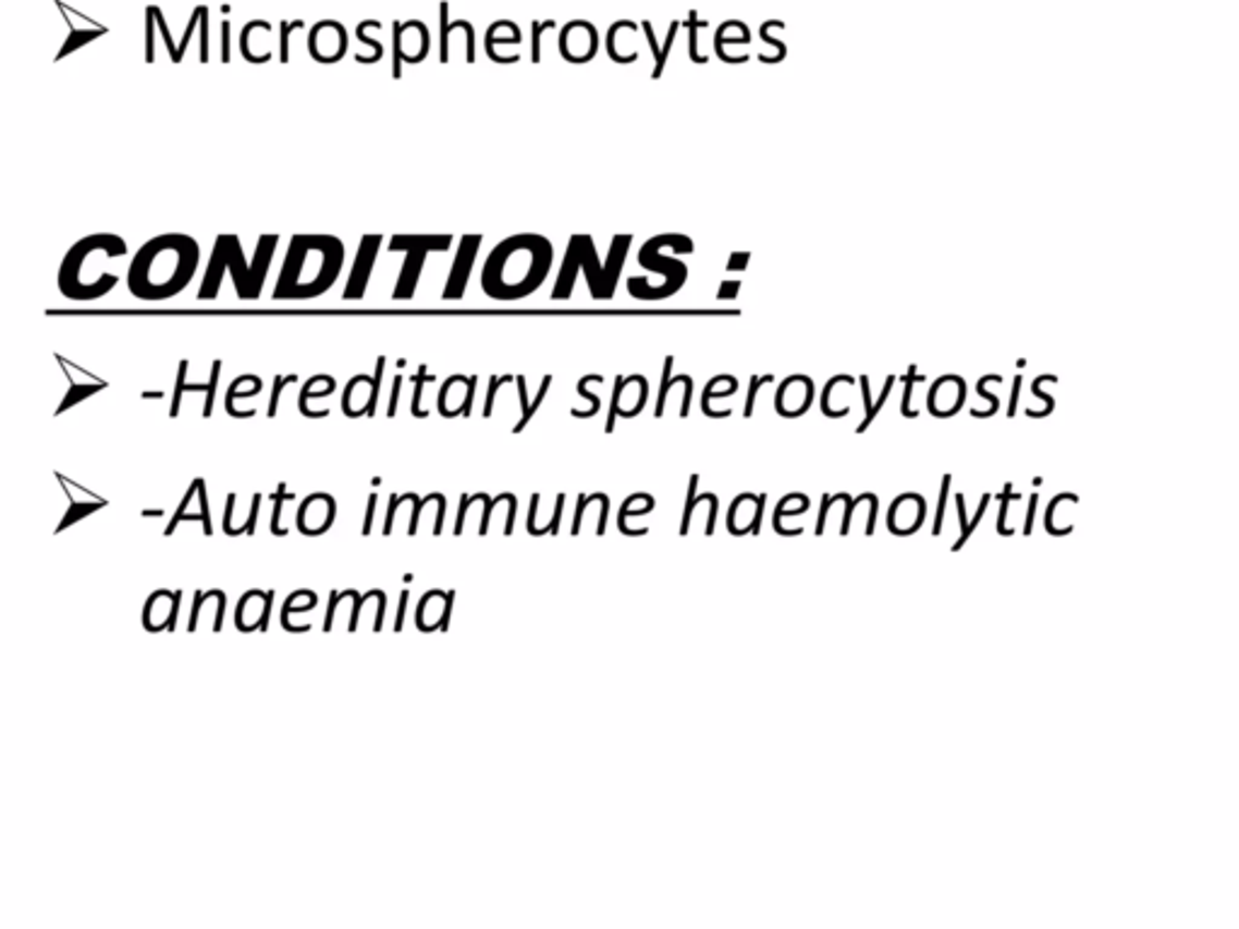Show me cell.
I'll return each instance as SVG.
<instances>
[{"instance_id": "cell-1", "label": "cell", "mask_w": 1239, "mask_h": 929, "mask_svg": "<svg viewBox=\"0 0 1239 929\" xmlns=\"http://www.w3.org/2000/svg\"><path fill=\"white\" fill-rule=\"evenodd\" d=\"M199 267V245L189 235L170 233L148 240L128 269L136 298L165 301L189 286Z\"/></svg>"}, {"instance_id": "cell-2", "label": "cell", "mask_w": 1239, "mask_h": 929, "mask_svg": "<svg viewBox=\"0 0 1239 929\" xmlns=\"http://www.w3.org/2000/svg\"><path fill=\"white\" fill-rule=\"evenodd\" d=\"M554 249L542 235H516L496 245L482 271L489 298L518 301L530 296L548 279Z\"/></svg>"}, {"instance_id": "cell-3", "label": "cell", "mask_w": 1239, "mask_h": 929, "mask_svg": "<svg viewBox=\"0 0 1239 929\" xmlns=\"http://www.w3.org/2000/svg\"><path fill=\"white\" fill-rule=\"evenodd\" d=\"M344 265V245L332 235H296L291 240L277 298H318L332 289Z\"/></svg>"}, {"instance_id": "cell-4", "label": "cell", "mask_w": 1239, "mask_h": 929, "mask_svg": "<svg viewBox=\"0 0 1239 929\" xmlns=\"http://www.w3.org/2000/svg\"><path fill=\"white\" fill-rule=\"evenodd\" d=\"M126 255V243L116 235H90L71 247L59 271V289L66 298L93 301L110 293L116 283L112 261Z\"/></svg>"}, {"instance_id": "cell-5", "label": "cell", "mask_w": 1239, "mask_h": 929, "mask_svg": "<svg viewBox=\"0 0 1239 929\" xmlns=\"http://www.w3.org/2000/svg\"><path fill=\"white\" fill-rule=\"evenodd\" d=\"M633 245V235H615L611 255H608L605 265L598 261L596 243L591 235H574L567 245V255L562 261L560 279L554 283L552 301H567L576 286V274L584 271L586 281H589L591 296L596 301H611L615 296L620 271L625 267V259Z\"/></svg>"}, {"instance_id": "cell-6", "label": "cell", "mask_w": 1239, "mask_h": 929, "mask_svg": "<svg viewBox=\"0 0 1239 929\" xmlns=\"http://www.w3.org/2000/svg\"><path fill=\"white\" fill-rule=\"evenodd\" d=\"M451 245H453L451 235H395L390 240V253H397V249H405L407 253L405 265H402V274L395 283L393 298L409 301L415 296L424 261H427L429 253H433V249H441L443 253V249H449Z\"/></svg>"}, {"instance_id": "cell-7", "label": "cell", "mask_w": 1239, "mask_h": 929, "mask_svg": "<svg viewBox=\"0 0 1239 929\" xmlns=\"http://www.w3.org/2000/svg\"><path fill=\"white\" fill-rule=\"evenodd\" d=\"M661 243H664V237L649 240V243H647L642 249H639V265H642V267L649 269V271H657V274H664L668 281L664 283V286H659V289H649L642 277L629 279V281H627V291L633 293V296L639 298V301H661V298H668V296H673V293H676V291L683 286V281H686V274H688L686 267H683L680 261H676V259L661 257V253H659Z\"/></svg>"}, {"instance_id": "cell-8", "label": "cell", "mask_w": 1239, "mask_h": 929, "mask_svg": "<svg viewBox=\"0 0 1239 929\" xmlns=\"http://www.w3.org/2000/svg\"><path fill=\"white\" fill-rule=\"evenodd\" d=\"M429 53V29L424 22H393V78H402V63H421Z\"/></svg>"}, {"instance_id": "cell-9", "label": "cell", "mask_w": 1239, "mask_h": 929, "mask_svg": "<svg viewBox=\"0 0 1239 929\" xmlns=\"http://www.w3.org/2000/svg\"><path fill=\"white\" fill-rule=\"evenodd\" d=\"M560 51L564 61L586 63L598 53V29L586 20H574L560 35Z\"/></svg>"}, {"instance_id": "cell-10", "label": "cell", "mask_w": 1239, "mask_h": 929, "mask_svg": "<svg viewBox=\"0 0 1239 929\" xmlns=\"http://www.w3.org/2000/svg\"><path fill=\"white\" fill-rule=\"evenodd\" d=\"M346 49H349V39L340 22L322 20L310 29V53L318 63H336Z\"/></svg>"}, {"instance_id": "cell-11", "label": "cell", "mask_w": 1239, "mask_h": 929, "mask_svg": "<svg viewBox=\"0 0 1239 929\" xmlns=\"http://www.w3.org/2000/svg\"><path fill=\"white\" fill-rule=\"evenodd\" d=\"M480 245H482V235H465L461 240L458 253H455V259H453L449 281H445L443 301H461L465 296L467 281H470V271L475 267L477 249H480Z\"/></svg>"}, {"instance_id": "cell-12", "label": "cell", "mask_w": 1239, "mask_h": 929, "mask_svg": "<svg viewBox=\"0 0 1239 929\" xmlns=\"http://www.w3.org/2000/svg\"><path fill=\"white\" fill-rule=\"evenodd\" d=\"M380 243H383V237L380 235H366L361 240L356 259H354V269L349 274V281H346L344 301H361L364 298V293L368 289V281H371V271L376 267Z\"/></svg>"}, {"instance_id": "cell-13", "label": "cell", "mask_w": 1239, "mask_h": 929, "mask_svg": "<svg viewBox=\"0 0 1239 929\" xmlns=\"http://www.w3.org/2000/svg\"><path fill=\"white\" fill-rule=\"evenodd\" d=\"M336 504L330 494H310L298 509L296 526L303 535L315 538V535H322L332 528Z\"/></svg>"}, {"instance_id": "cell-14", "label": "cell", "mask_w": 1239, "mask_h": 929, "mask_svg": "<svg viewBox=\"0 0 1239 929\" xmlns=\"http://www.w3.org/2000/svg\"><path fill=\"white\" fill-rule=\"evenodd\" d=\"M453 600H455V591H429L424 594L419 606L415 610V625L419 632H445L449 629V622H451V610H453Z\"/></svg>"}, {"instance_id": "cell-15", "label": "cell", "mask_w": 1239, "mask_h": 929, "mask_svg": "<svg viewBox=\"0 0 1239 929\" xmlns=\"http://www.w3.org/2000/svg\"><path fill=\"white\" fill-rule=\"evenodd\" d=\"M678 27H680V25H678V22H673L671 29H668V37H666L664 49H661V47H659V44H657V37H654V27H651V22H649V20H645V22H642V29H645V35H647L649 49H651V53H654V59H657V69H654V73H651V78H654V81H659V78H661V73H664V65H666V59H668V51H671V47H673V39H676V35H678Z\"/></svg>"}, {"instance_id": "cell-16", "label": "cell", "mask_w": 1239, "mask_h": 929, "mask_svg": "<svg viewBox=\"0 0 1239 929\" xmlns=\"http://www.w3.org/2000/svg\"><path fill=\"white\" fill-rule=\"evenodd\" d=\"M787 501H789V497L782 499L780 504L775 506V513H773V530H775L777 535H785V538H795V535H801V533H803V528H797V530L782 528V516H799V513L809 511V504H801L799 509L792 511V509H787Z\"/></svg>"}, {"instance_id": "cell-17", "label": "cell", "mask_w": 1239, "mask_h": 929, "mask_svg": "<svg viewBox=\"0 0 1239 929\" xmlns=\"http://www.w3.org/2000/svg\"><path fill=\"white\" fill-rule=\"evenodd\" d=\"M589 382H603V376H586V378H581V380H579V395H581L584 400H589V402H591V410H586V412H581V410H572V417H576V419H589V417H596L598 410H601V400H598V395H593V392L586 390V386H589Z\"/></svg>"}, {"instance_id": "cell-18", "label": "cell", "mask_w": 1239, "mask_h": 929, "mask_svg": "<svg viewBox=\"0 0 1239 929\" xmlns=\"http://www.w3.org/2000/svg\"><path fill=\"white\" fill-rule=\"evenodd\" d=\"M554 27H557V22H554V20H542V22H540V20H532V22H530V37H532V39H530V61H532V63H540V61H542V59H540V53H542V51H540V49H542V35H545L548 29H554Z\"/></svg>"}, {"instance_id": "cell-19", "label": "cell", "mask_w": 1239, "mask_h": 929, "mask_svg": "<svg viewBox=\"0 0 1239 929\" xmlns=\"http://www.w3.org/2000/svg\"><path fill=\"white\" fill-rule=\"evenodd\" d=\"M504 44H520V29H518V27L511 29L506 37H502V35H499V27H496V22H494V25L487 29V44H484V47H487V57L494 59L496 47H504Z\"/></svg>"}, {"instance_id": "cell-20", "label": "cell", "mask_w": 1239, "mask_h": 929, "mask_svg": "<svg viewBox=\"0 0 1239 929\" xmlns=\"http://www.w3.org/2000/svg\"><path fill=\"white\" fill-rule=\"evenodd\" d=\"M427 382H437V378L427 374V366H419L417 378H415V400H412V417H419V419L429 417V412L421 410V392H424V386H427Z\"/></svg>"}, {"instance_id": "cell-21", "label": "cell", "mask_w": 1239, "mask_h": 929, "mask_svg": "<svg viewBox=\"0 0 1239 929\" xmlns=\"http://www.w3.org/2000/svg\"><path fill=\"white\" fill-rule=\"evenodd\" d=\"M991 499H993L991 494H983V499H981V506H978V511H976L973 521H971V523H966V530L959 535V540H956V542L952 545V552H959V550H964V545H966V542H969V538H971V535H973V530L978 528V523H981V521H983L985 511H987V504H991Z\"/></svg>"}, {"instance_id": "cell-22", "label": "cell", "mask_w": 1239, "mask_h": 929, "mask_svg": "<svg viewBox=\"0 0 1239 929\" xmlns=\"http://www.w3.org/2000/svg\"><path fill=\"white\" fill-rule=\"evenodd\" d=\"M698 482H700V477H698V475H692V477H690V485H688V501H686V511H683L680 535H688V530H690V518H692V511H695V506L702 504V501H704V494H702V497H698V499H695V489H698Z\"/></svg>"}, {"instance_id": "cell-23", "label": "cell", "mask_w": 1239, "mask_h": 929, "mask_svg": "<svg viewBox=\"0 0 1239 929\" xmlns=\"http://www.w3.org/2000/svg\"><path fill=\"white\" fill-rule=\"evenodd\" d=\"M671 366H673V358H666V366H664V378H661V390H659V402H657V417H664V410H666V395L671 392L673 386H678L680 376L671 378Z\"/></svg>"}, {"instance_id": "cell-24", "label": "cell", "mask_w": 1239, "mask_h": 929, "mask_svg": "<svg viewBox=\"0 0 1239 929\" xmlns=\"http://www.w3.org/2000/svg\"><path fill=\"white\" fill-rule=\"evenodd\" d=\"M550 386H552V378H550V376H545V380H542V386H540V390H538L536 400H532V402L528 404V414H526V419H524V421H518V424L514 426V433H520V431H524V429H526L528 421L532 419V414H536V412L540 410L542 400H545V395H548V388H550Z\"/></svg>"}, {"instance_id": "cell-25", "label": "cell", "mask_w": 1239, "mask_h": 929, "mask_svg": "<svg viewBox=\"0 0 1239 929\" xmlns=\"http://www.w3.org/2000/svg\"><path fill=\"white\" fill-rule=\"evenodd\" d=\"M949 485H952V475H944V485H942V497H940L937 516H934V523H932V535H934V538H940V535H942L944 511H947V497H949Z\"/></svg>"}, {"instance_id": "cell-26", "label": "cell", "mask_w": 1239, "mask_h": 929, "mask_svg": "<svg viewBox=\"0 0 1239 929\" xmlns=\"http://www.w3.org/2000/svg\"><path fill=\"white\" fill-rule=\"evenodd\" d=\"M686 25H688V29H690V59H692L695 63H704L708 59L700 57V53H698V29H700V27H708V22L698 20V13H690V20L686 22Z\"/></svg>"}, {"instance_id": "cell-27", "label": "cell", "mask_w": 1239, "mask_h": 929, "mask_svg": "<svg viewBox=\"0 0 1239 929\" xmlns=\"http://www.w3.org/2000/svg\"><path fill=\"white\" fill-rule=\"evenodd\" d=\"M376 25H380V22H378V20H366V22H361V25H358V27H356V37H358V39H361L364 44H368V47H373V59H376V61H380V59H383V44H380V41H376V39L368 37V29L376 27Z\"/></svg>"}, {"instance_id": "cell-28", "label": "cell", "mask_w": 1239, "mask_h": 929, "mask_svg": "<svg viewBox=\"0 0 1239 929\" xmlns=\"http://www.w3.org/2000/svg\"><path fill=\"white\" fill-rule=\"evenodd\" d=\"M1013 499H1015V497H1013V485H1009V482H1007V487H1005V494H1003V504H999V516H997V533H999V535H1003V538H1013V535H1015V530H1013V528H1007V523H1005V521H1007V509H1009V501H1013Z\"/></svg>"}, {"instance_id": "cell-29", "label": "cell", "mask_w": 1239, "mask_h": 929, "mask_svg": "<svg viewBox=\"0 0 1239 929\" xmlns=\"http://www.w3.org/2000/svg\"><path fill=\"white\" fill-rule=\"evenodd\" d=\"M506 382H514V378H511V376H499V378H492V380H489L487 402H484V412H482V414H484V419L492 417V410H494V398H496V392H499V388L506 386Z\"/></svg>"}, {"instance_id": "cell-30", "label": "cell", "mask_w": 1239, "mask_h": 929, "mask_svg": "<svg viewBox=\"0 0 1239 929\" xmlns=\"http://www.w3.org/2000/svg\"><path fill=\"white\" fill-rule=\"evenodd\" d=\"M306 27V22L303 20H293V22H281V61H289V37L293 29H303Z\"/></svg>"}, {"instance_id": "cell-31", "label": "cell", "mask_w": 1239, "mask_h": 929, "mask_svg": "<svg viewBox=\"0 0 1239 929\" xmlns=\"http://www.w3.org/2000/svg\"><path fill=\"white\" fill-rule=\"evenodd\" d=\"M402 504H405V497H397V494L390 497V506H388V521H385V528H383V533H385V535H393V526H395V513H397V509H400Z\"/></svg>"}, {"instance_id": "cell-32", "label": "cell", "mask_w": 1239, "mask_h": 929, "mask_svg": "<svg viewBox=\"0 0 1239 929\" xmlns=\"http://www.w3.org/2000/svg\"><path fill=\"white\" fill-rule=\"evenodd\" d=\"M284 491H286V485H281V487H279V494H277L274 521H271V530H274V535H281V538H284V535H286V530H284V528H279V513H281V506H284V499H286Z\"/></svg>"}, {"instance_id": "cell-33", "label": "cell", "mask_w": 1239, "mask_h": 929, "mask_svg": "<svg viewBox=\"0 0 1239 929\" xmlns=\"http://www.w3.org/2000/svg\"><path fill=\"white\" fill-rule=\"evenodd\" d=\"M376 506H378V494H371V497H368V511H366L364 535H371V530H373V523H376Z\"/></svg>"}, {"instance_id": "cell-34", "label": "cell", "mask_w": 1239, "mask_h": 929, "mask_svg": "<svg viewBox=\"0 0 1239 929\" xmlns=\"http://www.w3.org/2000/svg\"><path fill=\"white\" fill-rule=\"evenodd\" d=\"M296 380H298V378H296V376H286V378H277V388H274V400H271V410H269V414H271V417H274V414H277V404H279V395H281V390H284V388H286V386H291V382H296Z\"/></svg>"}, {"instance_id": "cell-35", "label": "cell", "mask_w": 1239, "mask_h": 929, "mask_svg": "<svg viewBox=\"0 0 1239 929\" xmlns=\"http://www.w3.org/2000/svg\"><path fill=\"white\" fill-rule=\"evenodd\" d=\"M564 499H567V497H564V494H560V497H557V504H554V516H552V521L548 523V530H550L552 535H557V533H560V518H562Z\"/></svg>"}, {"instance_id": "cell-36", "label": "cell", "mask_w": 1239, "mask_h": 929, "mask_svg": "<svg viewBox=\"0 0 1239 929\" xmlns=\"http://www.w3.org/2000/svg\"><path fill=\"white\" fill-rule=\"evenodd\" d=\"M765 494H760L756 499V511H753V523H751V533H760V521H763V511H765Z\"/></svg>"}, {"instance_id": "cell-37", "label": "cell", "mask_w": 1239, "mask_h": 929, "mask_svg": "<svg viewBox=\"0 0 1239 929\" xmlns=\"http://www.w3.org/2000/svg\"><path fill=\"white\" fill-rule=\"evenodd\" d=\"M407 600H409V591H402V594H400V603H397V615H395V632H400L402 625H405Z\"/></svg>"}, {"instance_id": "cell-38", "label": "cell", "mask_w": 1239, "mask_h": 929, "mask_svg": "<svg viewBox=\"0 0 1239 929\" xmlns=\"http://www.w3.org/2000/svg\"><path fill=\"white\" fill-rule=\"evenodd\" d=\"M763 382H770V378H753L751 382V392H748V402H746V417H753V400H756V392L758 388L763 386Z\"/></svg>"}, {"instance_id": "cell-39", "label": "cell", "mask_w": 1239, "mask_h": 929, "mask_svg": "<svg viewBox=\"0 0 1239 929\" xmlns=\"http://www.w3.org/2000/svg\"><path fill=\"white\" fill-rule=\"evenodd\" d=\"M400 390H402V376H397V378L393 380V398H390L388 419H395V414H397V400H400Z\"/></svg>"}, {"instance_id": "cell-40", "label": "cell", "mask_w": 1239, "mask_h": 929, "mask_svg": "<svg viewBox=\"0 0 1239 929\" xmlns=\"http://www.w3.org/2000/svg\"><path fill=\"white\" fill-rule=\"evenodd\" d=\"M340 600H342L340 594H336V591L330 594V610H328V620H324V632L332 629V622H334V618H336V608H340Z\"/></svg>"}, {"instance_id": "cell-41", "label": "cell", "mask_w": 1239, "mask_h": 929, "mask_svg": "<svg viewBox=\"0 0 1239 929\" xmlns=\"http://www.w3.org/2000/svg\"><path fill=\"white\" fill-rule=\"evenodd\" d=\"M538 504H540V494H532L530 497V511H528V533L536 538V513H538Z\"/></svg>"}, {"instance_id": "cell-42", "label": "cell", "mask_w": 1239, "mask_h": 929, "mask_svg": "<svg viewBox=\"0 0 1239 929\" xmlns=\"http://www.w3.org/2000/svg\"><path fill=\"white\" fill-rule=\"evenodd\" d=\"M1036 501H1039V497H1036V494H1031V497H1029V511H1027V521H1025V535H1031V530H1034V513H1036Z\"/></svg>"}, {"instance_id": "cell-43", "label": "cell", "mask_w": 1239, "mask_h": 929, "mask_svg": "<svg viewBox=\"0 0 1239 929\" xmlns=\"http://www.w3.org/2000/svg\"><path fill=\"white\" fill-rule=\"evenodd\" d=\"M383 618H385V594L380 591V594H378V613H376V622H373V632L383 629Z\"/></svg>"}]
</instances>
